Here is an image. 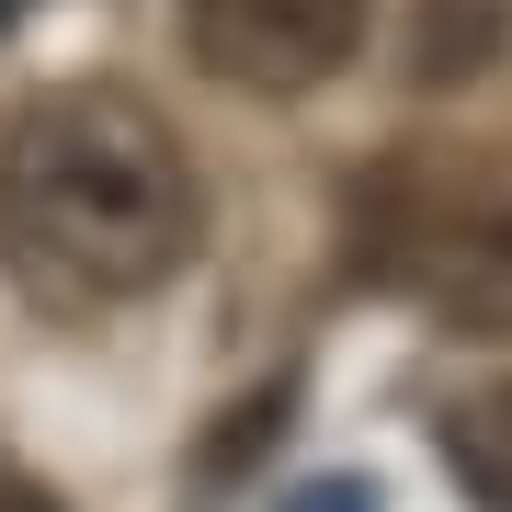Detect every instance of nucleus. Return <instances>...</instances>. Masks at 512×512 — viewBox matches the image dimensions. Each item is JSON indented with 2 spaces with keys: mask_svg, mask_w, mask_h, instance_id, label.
<instances>
[{
  "mask_svg": "<svg viewBox=\"0 0 512 512\" xmlns=\"http://www.w3.org/2000/svg\"><path fill=\"white\" fill-rule=\"evenodd\" d=\"M365 12L376 0H183V46H194L205 80H228V92L296 103V92H319V80L353 69Z\"/></svg>",
  "mask_w": 512,
  "mask_h": 512,
  "instance_id": "3",
  "label": "nucleus"
},
{
  "mask_svg": "<svg viewBox=\"0 0 512 512\" xmlns=\"http://www.w3.org/2000/svg\"><path fill=\"white\" fill-rule=\"evenodd\" d=\"M0 512H57V490H46L35 467H12V456H0Z\"/></svg>",
  "mask_w": 512,
  "mask_h": 512,
  "instance_id": "7",
  "label": "nucleus"
},
{
  "mask_svg": "<svg viewBox=\"0 0 512 512\" xmlns=\"http://www.w3.org/2000/svg\"><path fill=\"white\" fill-rule=\"evenodd\" d=\"M490 35H501V0H433V12H421V80L490 69Z\"/></svg>",
  "mask_w": 512,
  "mask_h": 512,
  "instance_id": "5",
  "label": "nucleus"
},
{
  "mask_svg": "<svg viewBox=\"0 0 512 512\" xmlns=\"http://www.w3.org/2000/svg\"><path fill=\"white\" fill-rule=\"evenodd\" d=\"M23 12H35V0H0V23H23Z\"/></svg>",
  "mask_w": 512,
  "mask_h": 512,
  "instance_id": "8",
  "label": "nucleus"
},
{
  "mask_svg": "<svg viewBox=\"0 0 512 512\" xmlns=\"http://www.w3.org/2000/svg\"><path fill=\"white\" fill-rule=\"evenodd\" d=\"M376 274L456 342H512V171H387Z\"/></svg>",
  "mask_w": 512,
  "mask_h": 512,
  "instance_id": "2",
  "label": "nucleus"
},
{
  "mask_svg": "<svg viewBox=\"0 0 512 512\" xmlns=\"http://www.w3.org/2000/svg\"><path fill=\"white\" fill-rule=\"evenodd\" d=\"M433 456H444V478H456L478 512H512V376L433 421Z\"/></svg>",
  "mask_w": 512,
  "mask_h": 512,
  "instance_id": "4",
  "label": "nucleus"
},
{
  "mask_svg": "<svg viewBox=\"0 0 512 512\" xmlns=\"http://www.w3.org/2000/svg\"><path fill=\"white\" fill-rule=\"evenodd\" d=\"M285 512H376V490L365 478H319V490H296Z\"/></svg>",
  "mask_w": 512,
  "mask_h": 512,
  "instance_id": "6",
  "label": "nucleus"
},
{
  "mask_svg": "<svg viewBox=\"0 0 512 512\" xmlns=\"http://www.w3.org/2000/svg\"><path fill=\"white\" fill-rule=\"evenodd\" d=\"M205 194L171 114L126 80H57L0 126V262L23 296L92 319L194 262Z\"/></svg>",
  "mask_w": 512,
  "mask_h": 512,
  "instance_id": "1",
  "label": "nucleus"
}]
</instances>
